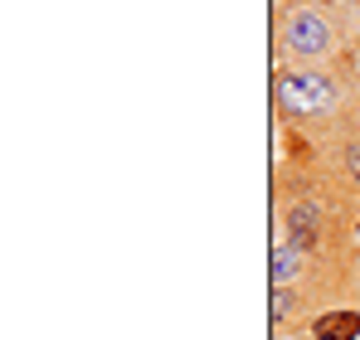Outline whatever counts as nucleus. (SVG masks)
Segmentation results:
<instances>
[{
  "label": "nucleus",
  "mask_w": 360,
  "mask_h": 340,
  "mask_svg": "<svg viewBox=\"0 0 360 340\" xmlns=\"http://www.w3.org/2000/svg\"><path fill=\"white\" fill-rule=\"evenodd\" d=\"M273 98H278V112L288 122H311V117H331L341 107V78L331 68H307V63H292L278 73L273 83Z\"/></svg>",
  "instance_id": "f257e3e1"
},
{
  "label": "nucleus",
  "mask_w": 360,
  "mask_h": 340,
  "mask_svg": "<svg viewBox=\"0 0 360 340\" xmlns=\"http://www.w3.org/2000/svg\"><path fill=\"white\" fill-rule=\"evenodd\" d=\"M336 49V25L316 10V5H292V10H283V20H278V54L292 58V63H321V58H331Z\"/></svg>",
  "instance_id": "f03ea898"
},
{
  "label": "nucleus",
  "mask_w": 360,
  "mask_h": 340,
  "mask_svg": "<svg viewBox=\"0 0 360 340\" xmlns=\"http://www.w3.org/2000/svg\"><path fill=\"white\" fill-rule=\"evenodd\" d=\"M283 224H288L292 248H316V243H321V209H316L311 200H292V204L283 209Z\"/></svg>",
  "instance_id": "7ed1b4c3"
},
{
  "label": "nucleus",
  "mask_w": 360,
  "mask_h": 340,
  "mask_svg": "<svg viewBox=\"0 0 360 340\" xmlns=\"http://www.w3.org/2000/svg\"><path fill=\"white\" fill-rule=\"evenodd\" d=\"M311 336L316 340H356L360 336V311H326L311 321Z\"/></svg>",
  "instance_id": "20e7f679"
},
{
  "label": "nucleus",
  "mask_w": 360,
  "mask_h": 340,
  "mask_svg": "<svg viewBox=\"0 0 360 340\" xmlns=\"http://www.w3.org/2000/svg\"><path fill=\"white\" fill-rule=\"evenodd\" d=\"M297 268H302V248H292L288 238L273 243V253H268V277H273V287H292L297 282Z\"/></svg>",
  "instance_id": "39448f33"
},
{
  "label": "nucleus",
  "mask_w": 360,
  "mask_h": 340,
  "mask_svg": "<svg viewBox=\"0 0 360 340\" xmlns=\"http://www.w3.org/2000/svg\"><path fill=\"white\" fill-rule=\"evenodd\" d=\"M297 316V292L292 287H273V301H268V321L273 326H288Z\"/></svg>",
  "instance_id": "423d86ee"
},
{
  "label": "nucleus",
  "mask_w": 360,
  "mask_h": 340,
  "mask_svg": "<svg viewBox=\"0 0 360 340\" xmlns=\"http://www.w3.org/2000/svg\"><path fill=\"white\" fill-rule=\"evenodd\" d=\"M341 161H346V175H351V185L360 190V141H346V151H341Z\"/></svg>",
  "instance_id": "0eeeda50"
}]
</instances>
